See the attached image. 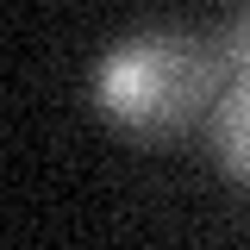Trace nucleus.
Here are the masks:
<instances>
[{
	"instance_id": "nucleus-1",
	"label": "nucleus",
	"mask_w": 250,
	"mask_h": 250,
	"mask_svg": "<svg viewBox=\"0 0 250 250\" xmlns=\"http://www.w3.org/2000/svg\"><path fill=\"white\" fill-rule=\"evenodd\" d=\"M219 44L182 25H150L106 44L88 69V94L100 119L119 125L125 138H175L219 100Z\"/></svg>"
},
{
	"instance_id": "nucleus-2",
	"label": "nucleus",
	"mask_w": 250,
	"mask_h": 250,
	"mask_svg": "<svg viewBox=\"0 0 250 250\" xmlns=\"http://www.w3.org/2000/svg\"><path fill=\"white\" fill-rule=\"evenodd\" d=\"M207 131H213L219 169H225V175H238V182H250V75H238V82L213 100Z\"/></svg>"
},
{
	"instance_id": "nucleus-3",
	"label": "nucleus",
	"mask_w": 250,
	"mask_h": 250,
	"mask_svg": "<svg viewBox=\"0 0 250 250\" xmlns=\"http://www.w3.org/2000/svg\"><path fill=\"white\" fill-rule=\"evenodd\" d=\"M219 62L231 69V75H250V6H238L225 25H219Z\"/></svg>"
}]
</instances>
